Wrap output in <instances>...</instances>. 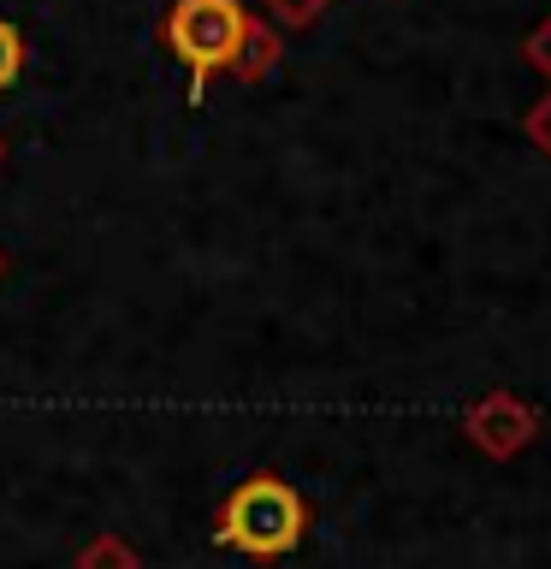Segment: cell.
Returning a JSON list of instances; mask_svg holds the SVG:
<instances>
[{
  "mask_svg": "<svg viewBox=\"0 0 551 569\" xmlns=\"http://www.w3.org/2000/svg\"><path fill=\"white\" fill-rule=\"evenodd\" d=\"M309 528V505L284 475H249L226 492L220 516H213V540L243 551V558H284L302 546Z\"/></svg>",
  "mask_w": 551,
  "mask_h": 569,
  "instance_id": "1",
  "label": "cell"
},
{
  "mask_svg": "<svg viewBox=\"0 0 551 569\" xmlns=\"http://www.w3.org/2000/svg\"><path fill=\"white\" fill-rule=\"evenodd\" d=\"M167 48L190 66V101H202L208 78L220 66H238L249 48V12L238 0H172Z\"/></svg>",
  "mask_w": 551,
  "mask_h": 569,
  "instance_id": "2",
  "label": "cell"
},
{
  "mask_svg": "<svg viewBox=\"0 0 551 569\" xmlns=\"http://www.w3.org/2000/svg\"><path fill=\"white\" fill-rule=\"evenodd\" d=\"M18 66H24V42H18V30L0 18V89L18 78Z\"/></svg>",
  "mask_w": 551,
  "mask_h": 569,
  "instance_id": "3",
  "label": "cell"
}]
</instances>
